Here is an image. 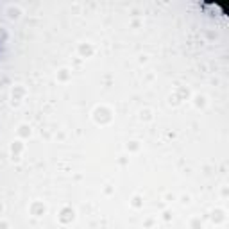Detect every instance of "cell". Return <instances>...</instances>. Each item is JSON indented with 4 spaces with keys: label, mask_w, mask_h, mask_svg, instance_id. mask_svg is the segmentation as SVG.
<instances>
[{
    "label": "cell",
    "mask_w": 229,
    "mask_h": 229,
    "mask_svg": "<svg viewBox=\"0 0 229 229\" xmlns=\"http://www.w3.org/2000/svg\"><path fill=\"white\" fill-rule=\"evenodd\" d=\"M70 220H73V209H72V208H63V211H61V215H59V222L66 224Z\"/></svg>",
    "instance_id": "obj_2"
},
{
    "label": "cell",
    "mask_w": 229,
    "mask_h": 229,
    "mask_svg": "<svg viewBox=\"0 0 229 229\" xmlns=\"http://www.w3.org/2000/svg\"><path fill=\"white\" fill-rule=\"evenodd\" d=\"M93 120L97 123H100V125H106V123H109V122L113 120V113H111L109 108L100 106V108H97L93 111Z\"/></svg>",
    "instance_id": "obj_1"
},
{
    "label": "cell",
    "mask_w": 229,
    "mask_h": 229,
    "mask_svg": "<svg viewBox=\"0 0 229 229\" xmlns=\"http://www.w3.org/2000/svg\"><path fill=\"white\" fill-rule=\"evenodd\" d=\"M30 211H32V215L34 216H40V215H43V211H45V206H43L41 202H32Z\"/></svg>",
    "instance_id": "obj_3"
},
{
    "label": "cell",
    "mask_w": 229,
    "mask_h": 229,
    "mask_svg": "<svg viewBox=\"0 0 229 229\" xmlns=\"http://www.w3.org/2000/svg\"><path fill=\"white\" fill-rule=\"evenodd\" d=\"M91 52H93V48H91L90 45H81V54H82V55H84V54L90 55Z\"/></svg>",
    "instance_id": "obj_7"
},
{
    "label": "cell",
    "mask_w": 229,
    "mask_h": 229,
    "mask_svg": "<svg viewBox=\"0 0 229 229\" xmlns=\"http://www.w3.org/2000/svg\"><path fill=\"white\" fill-rule=\"evenodd\" d=\"M18 134L23 136V138H25V136H30V129H29L27 125H22V127L18 129Z\"/></svg>",
    "instance_id": "obj_6"
},
{
    "label": "cell",
    "mask_w": 229,
    "mask_h": 229,
    "mask_svg": "<svg viewBox=\"0 0 229 229\" xmlns=\"http://www.w3.org/2000/svg\"><path fill=\"white\" fill-rule=\"evenodd\" d=\"M22 148H23V143H22V141H14L13 145H11V150H13V154H16V156L22 152Z\"/></svg>",
    "instance_id": "obj_4"
},
{
    "label": "cell",
    "mask_w": 229,
    "mask_h": 229,
    "mask_svg": "<svg viewBox=\"0 0 229 229\" xmlns=\"http://www.w3.org/2000/svg\"><path fill=\"white\" fill-rule=\"evenodd\" d=\"M0 229H7V224H5V222H2V224H0Z\"/></svg>",
    "instance_id": "obj_8"
},
{
    "label": "cell",
    "mask_w": 229,
    "mask_h": 229,
    "mask_svg": "<svg viewBox=\"0 0 229 229\" xmlns=\"http://www.w3.org/2000/svg\"><path fill=\"white\" fill-rule=\"evenodd\" d=\"M7 13H9V16H11V18H18V16L22 14V11H20L18 7H9V9H7Z\"/></svg>",
    "instance_id": "obj_5"
}]
</instances>
